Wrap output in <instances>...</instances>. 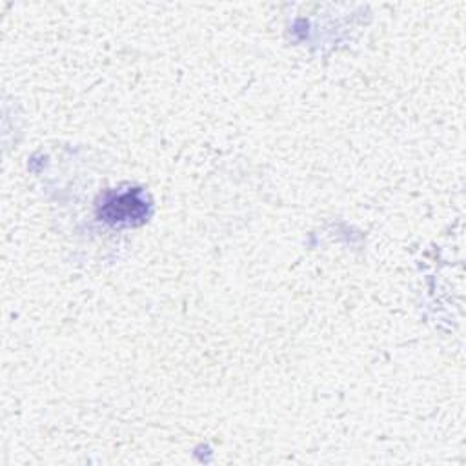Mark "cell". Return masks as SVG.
Segmentation results:
<instances>
[{
  "mask_svg": "<svg viewBox=\"0 0 466 466\" xmlns=\"http://www.w3.org/2000/svg\"><path fill=\"white\" fill-rule=\"evenodd\" d=\"M100 215L111 224H138L147 215V202L142 189L135 187L126 193L111 195L100 208Z\"/></svg>",
  "mask_w": 466,
  "mask_h": 466,
  "instance_id": "obj_1",
  "label": "cell"
}]
</instances>
